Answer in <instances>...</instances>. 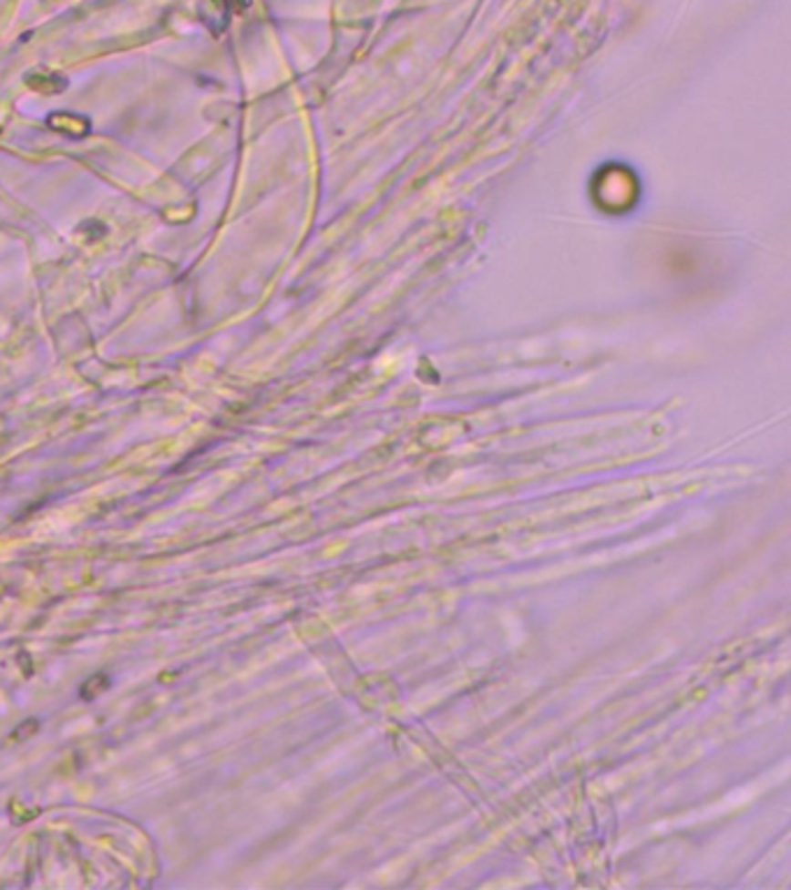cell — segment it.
<instances>
[{
	"label": "cell",
	"instance_id": "obj_1",
	"mask_svg": "<svg viewBox=\"0 0 791 890\" xmlns=\"http://www.w3.org/2000/svg\"><path fill=\"white\" fill-rule=\"evenodd\" d=\"M46 123H49L54 130H58V133L72 135V138H82V135H88V130H91V123H88L87 118L75 117V114H67V112L51 114V117L46 118Z\"/></svg>",
	"mask_w": 791,
	"mask_h": 890
},
{
	"label": "cell",
	"instance_id": "obj_2",
	"mask_svg": "<svg viewBox=\"0 0 791 890\" xmlns=\"http://www.w3.org/2000/svg\"><path fill=\"white\" fill-rule=\"evenodd\" d=\"M26 84H28L33 91H40L45 93V96H56V93H61L63 88L67 87L66 79H61V77L54 75V72H49V75H37V79L28 77Z\"/></svg>",
	"mask_w": 791,
	"mask_h": 890
}]
</instances>
